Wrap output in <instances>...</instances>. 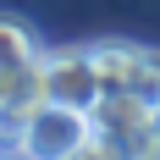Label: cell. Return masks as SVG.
I'll list each match as a JSON object with an SVG mask.
<instances>
[{"label": "cell", "instance_id": "277c9868", "mask_svg": "<svg viewBox=\"0 0 160 160\" xmlns=\"http://www.w3.org/2000/svg\"><path fill=\"white\" fill-rule=\"evenodd\" d=\"M88 61H94L99 83H105V94H111V88H127L132 61H138V44H127V39H99V44H88Z\"/></svg>", "mask_w": 160, "mask_h": 160}, {"label": "cell", "instance_id": "52a82bcc", "mask_svg": "<svg viewBox=\"0 0 160 160\" xmlns=\"http://www.w3.org/2000/svg\"><path fill=\"white\" fill-rule=\"evenodd\" d=\"M72 160H132V144H122V138H111V132H88L78 149H72Z\"/></svg>", "mask_w": 160, "mask_h": 160}, {"label": "cell", "instance_id": "ba28073f", "mask_svg": "<svg viewBox=\"0 0 160 160\" xmlns=\"http://www.w3.org/2000/svg\"><path fill=\"white\" fill-rule=\"evenodd\" d=\"M132 160H160V127H149L138 144H132Z\"/></svg>", "mask_w": 160, "mask_h": 160}, {"label": "cell", "instance_id": "7a4b0ae2", "mask_svg": "<svg viewBox=\"0 0 160 160\" xmlns=\"http://www.w3.org/2000/svg\"><path fill=\"white\" fill-rule=\"evenodd\" d=\"M39 83H44V99L78 105V111H94L99 94H105V83H99L94 61H88V44L44 50V55H39Z\"/></svg>", "mask_w": 160, "mask_h": 160}, {"label": "cell", "instance_id": "3957f363", "mask_svg": "<svg viewBox=\"0 0 160 160\" xmlns=\"http://www.w3.org/2000/svg\"><path fill=\"white\" fill-rule=\"evenodd\" d=\"M88 122H94L99 132L122 138V144H138V138L155 127V105H144V99L127 94V88H111V94H99V105L88 111Z\"/></svg>", "mask_w": 160, "mask_h": 160}, {"label": "cell", "instance_id": "5b68a950", "mask_svg": "<svg viewBox=\"0 0 160 160\" xmlns=\"http://www.w3.org/2000/svg\"><path fill=\"white\" fill-rule=\"evenodd\" d=\"M39 39H33L28 22L17 17H0V72H22V66H39Z\"/></svg>", "mask_w": 160, "mask_h": 160}, {"label": "cell", "instance_id": "8992f818", "mask_svg": "<svg viewBox=\"0 0 160 160\" xmlns=\"http://www.w3.org/2000/svg\"><path fill=\"white\" fill-rule=\"evenodd\" d=\"M127 94H138L144 105H160V50L138 44V61H132V78H127Z\"/></svg>", "mask_w": 160, "mask_h": 160}, {"label": "cell", "instance_id": "9c48e42d", "mask_svg": "<svg viewBox=\"0 0 160 160\" xmlns=\"http://www.w3.org/2000/svg\"><path fill=\"white\" fill-rule=\"evenodd\" d=\"M155 127H160V105H155Z\"/></svg>", "mask_w": 160, "mask_h": 160}, {"label": "cell", "instance_id": "6da1fadb", "mask_svg": "<svg viewBox=\"0 0 160 160\" xmlns=\"http://www.w3.org/2000/svg\"><path fill=\"white\" fill-rule=\"evenodd\" d=\"M88 132H94L88 111L44 99V105H33L28 127H22V144H17L11 155H22V160H72V149H78Z\"/></svg>", "mask_w": 160, "mask_h": 160}]
</instances>
